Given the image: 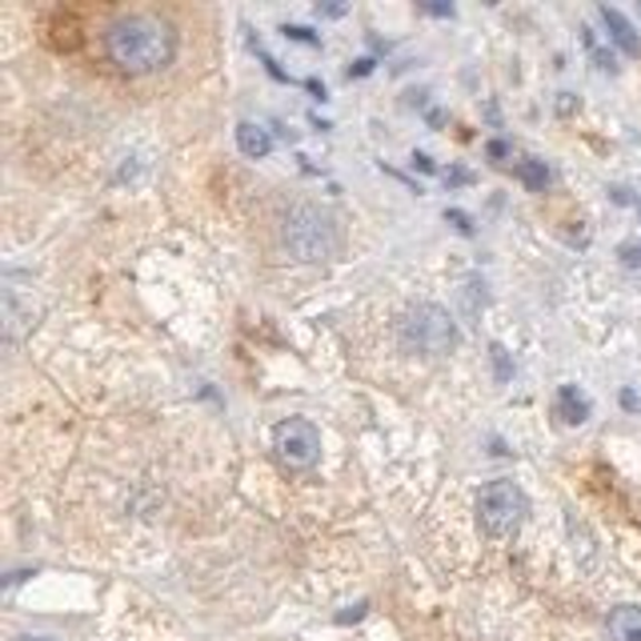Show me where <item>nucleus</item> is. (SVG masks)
<instances>
[{"label": "nucleus", "mask_w": 641, "mask_h": 641, "mask_svg": "<svg viewBox=\"0 0 641 641\" xmlns=\"http://www.w3.org/2000/svg\"><path fill=\"white\" fill-rule=\"evenodd\" d=\"M105 57L117 72L145 77V72L165 69L177 57V32L157 17H117L105 29Z\"/></svg>", "instance_id": "nucleus-1"}, {"label": "nucleus", "mask_w": 641, "mask_h": 641, "mask_svg": "<svg viewBox=\"0 0 641 641\" xmlns=\"http://www.w3.org/2000/svg\"><path fill=\"white\" fill-rule=\"evenodd\" d=\"M280 240L289 249L293 260H305V265H320L337 253V225L325 209L317 205H293L289 217H285V229H280Z\"/></svg>", "instance_id": "nucleus-2"}, {"label": "nucleus", "mask_w": 641, "mask_h": 641, "mask_svg": "<svg viewBox=\"0 0 641 641\" xmlns=\"http://www.w3.org/2000/svg\"><path fill=\"white\" fill-rule=\"evenodd\" d=\"M397 341L417 357H445L457 345V325L441 305H413L397 325Z\"/></svg>", "instance_id": "nucleus-3"}, {"label": "nucleus", "mask_w": 641, "mask_h": 641, "mask_svg": "<svg viewBox=\"0 0 641 641\" xmlns=\"http://www.w3.org/2000/svg\"><path fill=\"white\" fill-rule=\"evenodd\" d=\"M530 513V497L517 481H490L477 497V521L490 538H513Z\"/></svg>", "instance_id": "nucleus-4"}, {"label": "nucleus", "mask_w": 641, "mask_h": 641, "mask_svg": "<svg viewBox=\"0 0 641 641\" xmlns=\"http://www.w3.org/2000/svg\"><path fill=\"white\" fill-rule=\"evenodd\" d=\"M273 453L289 473H309L320 461V430L305 417L280 421L273 430Z\"/></svg>", "instance_id": "nucleus-5"}, {"label": "nucleus", "mask_w": 641, "mask_h": 641, "mask_svg": "<svg viewBox=\"0 0 641 641\" xmlns=\"http://www.w3.org/2000/svg\"><path fill=\"white\" fill-rule=\"evenodd\" d=\"M237 145H240V152L253 160H265L273 152L269 129H260V125H253V120H240L237 125Z\"/></svg>", "instance_id": "nucleus-6"}, {"label": "nucleus", "mask_w": 641, "mask_h": 641, "mask_svg": "<svg viewBox=\"0 0 641 641\" xmlns=\"http://www.w3.org/2000/svg\"><path fill=\"white\" fill-rule=\"evenodd\" d=\"M610 638L613 641H641V605H618L610 610Z\"/></svg>", "instance_id": "nucleus-7"}, {"label": "nucleus", "mask_w": 641, "mask_h": 641, "mask_svg": "<svg viewBox=\"0 0 641 641\" xmlns=\"http://www.w3.org/2000/svg\"><path fill=\"white\" fill-rule=\"evenodd\" d=\"M558 417L565 425H581L590 417V401H585V393H578V385H561L558 389Z\"/></svg>", "instance_id": "nucleus-8"}, {"label": "nucleus", "mask_w": 641, "mask_h": 641, "mask_svg": "<svg viewBox=\"0 0 641 641\" xmlns=\"http://www.w3.org/2000/svg\"><path fill=\"white\" fill-rule=\"evenodd\" d=\"M601 20H605V29H610V37L618 40L621 49L630 52V57H638V52H641V40H638V32H633V24H630V20L621 17L618 9H610V4L601 9Z\"/></svg>", "instance_id": "nucleus-9"}, {"label": "nucleus", "mask_w": 641, "mask_h": 641, "mask_svg": "<svg viewBox=\"0 0 641 641\" xmlns=\"http://www.w3.org/2000/svg\"><path fill=\"white\" fill-rule=\"evenodd\" d=\"M517 177H521V185H525L530 193H545V185H550V169H545V160H538V157L521 160Z\"/></svg>", "instance_id": "nucleus-10"}, {"label": "nucleus", "mask_w": 641, "mask_h": 641, "mask_svg": "<svg viewBox=\"0 0 641 641\" xmlns=\"http://www.w3.org/2000/svg\"><path fill=\"white\" fill-rule=\"evenodd\" d=\"M280 32H285V37H293V40H305V45H317V37H313L309 29H300V24H285Z\"/></svg>", "instance_id": "nucleus-11"}, {"label": "nucleus", "mask_w": 641, "mask_h": 641, "mask_svg": "<svg viewBox=\"0 0 641 641\" xmlns=\"http://www.w3.org/2000/svg\"><path fill=\"white\" fill-rule=\"evenodd\" d=\"M493 361H497V377L501 381L510 377V357H505V349H501V345H493Z\"/></svg>", "instance_id": "nucleus-12"}, {"label": "nucleus", "mask_w": 641, "mask_h": 641, "mask_svg": "<svg viewBox=\"0 0 641 641\" xmlns=\"http://www.w3.org/2000/svg\"><path fill=\"white\" fill-rule=\"evenodd\" d=\"M445 217H450V220H453V225H457L461 233H473V225H470V217H465V213L450 209V213H445Z\"/></svg>", "instance_id": "nucleus-13"}, {"label": "nucleus", "mask_w": 641, "mask_h": 641, "mask_svg": "<svg viewBox=\"0 0 641 641\" xmlns=\"http://www.w3.org/2000/svg\"><path fill=\"white\" fill-rule=\"evenodd\" d=\"M490 157H493V160L510 157V145H505V140H490Z\"/></svg>", "instance_id": "nucleus-14"}, {"label": "nucleus", "mask_w": 641, "mask_h": 641, "mask_svg": "<svg viewBox=\"0 0 641 641\" xmlns=\"http://www.w3.org/2000/svg\"><path fill=\"white\" fill-rule=\"evenodd\" d=\"M369 69H373V60H357V65L349 69V77H365Z\"/></svg>", "instance_id": "nucleus-15"}, {"label": "nucleus", "mask_w": 641, "mask_h": 641, "mask_svg": "<svg viewBox=\"0 0 641 641\" xmlns=\"http://www.w3.org/2000/svg\"><path fill=\"white\" fill-rule=\"evenodd\" d=\"M621 405H625V410H638V393L625 389V393H621Z\"/></svg>", "instance_id": "nucleus-16"}, {"label": "nucleus", "mask_w": 641, "mask_h": 641, "mask_svg": "<svg viewBox=\"0 0 641 641\" xmlns=\"http://www.w3.org/2000/svg\"><path fill=\"white\" fill-rule=\"evenodd\" d=\"M413 165H421V169H425V172H430V169H433V160H430V157H425V152H413Z\"/></svg>", "instance_id": "nucleus-17"}, {"label": "nucleus", "mask_w": 641, "mask_h": 641, "mask_svg": "<svg viewBox=\"0 0 641 641\" xmlns=\"http://www.w3.org/2000/svg\"><path fill=\"white\" fill-rule=\"evenodd\" d=\"M433 17H453V9H450V4H433Z\"/></svg>", "instance_id": "nucleus-18"}, {"label": "nucleus", "mask_w": 641, "mask_h": 641, "mask_svg": "<svg viewBox=\"0 0 641 641\" xmlns=\"http://www.w3.org/2000/svg\"><path fill=\"white\" fill-rule=\"evenodd\" d=\"M20 641H49V638H20Z\"/></svg>", "instance_id": "nucleus-19"}]
</instances>
